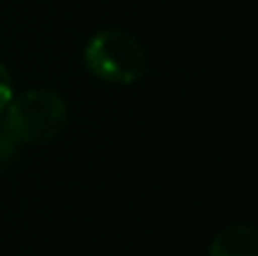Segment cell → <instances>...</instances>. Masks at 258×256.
Returning a JSON list of instances; mask_svg holds the SVG:
<instances>
[{
    "label": "cell",
    "instance_id": "cell-1",
    "mask_svg": "<svg viewBox=\"0 0 258 256\" xmlns=\"http://www.w3.org/2000/svg\"><path fill=\"white\" fill-rule=\"evenodd\" d=\"M89 71L111 84H132L145 73V52L125 32L104 30L89 41L84 50Z\"/></svg>",
    "mask_w": 258,
    "mask_h": 256
},
{
    "label": "cell",
    "instance_id": "cell-2",
    "mask_svg": "<svg viewBox=\"0 0 258 256\" xmlns=\"http://www.w3.org/2000/svg\"><path fill=\"white\" fill-rule=\"evenodd\" d=\"M7 120L12 122L18 141L43 143L61 132L66 122V104L50 91H27L12 102Z\"/></svg>",
    "mask_w": 258,
    "mask_h": 256
},
{
    "label": "cell",
    "instance_id": "cell-3",
    "mask_svg": "<svg viewBox=\"0 0 258 256\" xmlns=\"http://www.w3.org/2000/svg\"><path fill=\"white\" fill-rule=\"evenodd\" d=\"M211 256H256V231L249 227H231L215 238Z\"/></svg>",
    "mask_w": 258,
    "mask_h": 256
},
{
    "label": "cell",
    "instance_id": "cell-4",
    "mask_svg": "<svg viewBox=\"0 0 258 256\" xmlns=\"http://www.w3.org/2000/svg\"><path fill=\"white\" fill-rule=\"evenodd\" d=\"M18 143H21V141H18L12 122L7 120V116H0V168L7 166V163L14 159Z\"/></svg>",
    "mask_w": 258,
    "mask_h": 256
},
{
    "label": "cell",
    "instance_id": "cell-5",
    "mask_svg": "<svg viewBox=\"0 0 258 256\" xmlns=\"http://www.w3.org/2000/svg\"><path fill=\"white\" fill-rule=\"evenodd\" d=\"M9 100H12V80H9L7 68L0 63V111L9 104Z\"/></svg>",
    "mask_w": 258,
    "mask_h": 256
}]
</instances>
